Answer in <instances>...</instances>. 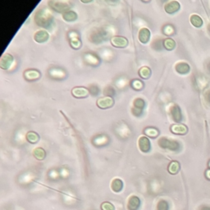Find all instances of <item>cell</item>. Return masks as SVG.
<instances>
[{
	"label": "cell",
	"instance_id": "obj_1",
	"mask_svg": "<svg viewBox=\"0 0 210 210\" xmlns=\"http://www.w3.org/2000/svg\"><path fill=\"white\" fill-rule=\"evenodd\" d=\"M53 17L52 14L46 8H41L34 15V21L38 26H41L43 28L49 27L52 23Z\"/></svg>",
	"mask_w": 210,
	"mask_h": 210
},
{
	"label": "cell",
	"instance_id": "obj_2",
	"mask_svg": "<svg viewBox=\"0 0 210 210\" xmlns=\"http://www.w3.org/2000/svg\"><path fill=\"white\" fill-rule=\"evenodd\" d=\"M48 5L52 8V10L58 12V13H66L69 11L70 8V3L66 1H55V0H50L48 2Z\"/></svg>",
	"mask_w": 210,
	"mask_h": 210
},
{
	"label": "cell",
	"instance_id": "obj_3",
	"mask_svg": "<svg viewBox=\"0 0 210 210\" xmlns=\"http://www.w3.org/2000/svg\"><path fill=\"white\" fill-rule=\"evenodd\" d=\"M158 144L163 149H167V150H172V151L178 150L179 148H180L178 142L167 139L166 137H162L158 139Z\"/></svg>",
	"mask_w": 210,
	"mask_h": 210
},
{
	"label": "cell",
	"instance_id": "obj_4",
	"mask_svg": "<svg viewBox=\"0 0 210 210\" xmlns=\"http://www.w3.org/2000/svg\"><path fill=\"white\" fill-rule=\"evenodd\" d=\"M145 108V102L141 98H137L133 101V108L131 112L136 117H139L143 113V110Z\"/></svg>",
	"mask_w": 210,
	"mask_h": 210
},
{
	"label": "cell",
	"instance_id": "obj_5",
	"mask_svg": "<svg viewBox=\"0 0 210 210\" xmlns=\"http://www.w3.org/2000/svg\"><path fill=\"white\" fill-rule=\"evenodd\" d=\"M96 104L101 109H108L114 105V100L110 96H105V97L100 98L96 101Z\"/></svg>",
	"mask_w": 210,
	"mask_h": 210
},
{
	"label": "cell",
	"instance_id": "obj_6",
	"mask_svg": "<svg viewBox=\"0 0 210 210\" xmlns=\"http://www.w3.org/2000/svg\"><path fill=\"white\" fill-rule=\"evenodd\" d=\"M128 39L126 37L116 35L111 38V44L113 47L118 49H124L128 45Z\"/></svg>",
	"mask_w": 210,
	"mask_h": 210
},
{
	"label": "cell",
	"instance_id": "obj_7",
	"mask_svg": "<svg viewBox=\"0 0 210 210\" xmlns=\"http://www.w3.org/2000/svg\"><path fill=\"white\" fill-rule=\"evenodd\" d=\"M71 95L76 99H84L89 96V90L85 87L76 86L71 89Z\"/></svg>",
	"mask_w": 210,
	"mask_h": 210
},
{
	"label": "cell",
	"instance_id": "obj_8",
	"mask_svg": "<svg viewBox=\"0 0 210 210\" xmlns=\"http://www.w3.org/2000/svg\"><path fill=\"white\" fill-rule=\"evenodd\" d=\"M138 145L140 151L143 153H149L151 150V144L150 139L146 136H141L138 140Z\"/></svg>",
	"mask_w": 210,
	"mask_h": 210
},
{
	"label": "cell",
	"instance_id": "obj_9",
	"mask_svg": "<svg viewBox=\"0 0 210 210\" xmlns=\"http://www.w3.org/2000/svg\"><path fill=\"white\" fill-rule=\"evenodd\" d=\"M14 58L10 53H4L0 59V67L3 70H8L13 64Z\"/></svg>",
	"mask_w": 210,
	"mask_h": 210
},
{
	"label": "cell",
	"instance_id": "obj_10",
	"mask_svg": "<svg viewBox=\"0 0 210 210\" xmlns=\"http://www.w3.org/2000/svg\"><path fill=\"white\" fill-rule=\"evenodd\" d=\"M49 38V34L45 30L37 31L34 34V41L39 43V44H42V43H45L46 41H48Z\"/></svg>",
	"mask_w": 210,
	"mask_h": 210
},
{
	"label": "cell",
	"instance_id": "obj_11",
	"mask_svg": "<svg viewBox=\"0 0 210 210\" xmlns=\"http://www.w3.org/2000/svg\"><path fill=\"white\" fill-rule=\"evenodd\" d=\"M150 37H151V33H150V31L146 27H144V28H141V29L139 31V33H138V39H139V42L141 44H147L149 41H150Z\"/></svg>",
	"mask_w": 210,
	"mask_h": 210
},
{
	"label": "cell",
	"instance_id": "obj_12",
	"mask_svg": "<svg viewBox=\"0 0 210 210\" xmlns=\"http://www.w3.org/2000/svg\"><path fill=\"white\" fill-rule=\"evenodd\" d=\"M170 114L174 121L179 122L182 120V114H181V108L178 105L174 104L170 108Z\"/></svg>",
	"mask_w": 210,
	"mask_h": 210
},
{
	"label": "cell",
	"instance_id": "obj_13",
	"mask_svg": "<svg viewBox=\"0 0 210 210\" xmlns=\"http://www.w3.org/2000/svg\"><path fill=\"white\" fill-rule=\"evenodd\" d=\"M171 131L173 133V134L176 135H186L188 132V128L186 125H183V124H174V125H172L170 127Z\"/></svg>",
	"mask_w": 210,
	"mask_h": 210
},
{
	"label": "cell",
	"instance_id": "obj_14",
	"mask_svg": "<svg viewBox=\"0 0 210 210\" xmlns=\"http://www.w3.org/2000/svg\"><path fill=\"white\" fill-rule=\"evenodd\" d=\"M180 3L177 1H170L165 4L164 6V9H165L166 13L168 14H173V13L178 12L180 9Z\"/></svg>",
	"mask_w": 210,
	"mask_h": 210
},
{
	"label": "cell",
	"instance_id": "obj_15",
	"mask_svg": "<svg viewBox=\"0 0 210 210\" xmlns=\"http://www.w3.org/2000/svg\"><path fill=\"white\" fill-rule=\"evenodd\" d=\"M140 205V200L139 197L132 195L129 198L127 202V208L128 210H138Z\"/></svg>",
	"mask_w": 210,
	"mask_h": 210
},
{
	"label": "cell",
	"instance_id": "obj_16",
	"mask_svg": "<svg viewBox=\"0 0 210 210\" xmlns=\"http://www.w3.org/2000/svg\"><path fill=\"white\" fill-rule=\"evenodd\" d=\"M24 76L28 81H34V80H38L40 77V73H39V71H36V70L30 69V70L25 71Z\"/></svg>",
	"mask_w": 210,
	"mask_h": 210
},
{
	"label": "cell",
	"instance_id": "obj_17",
	"mask_svg": "<svg viewBox=\"0 0 210 210\" xmlns=\"http://www.w3.org/2000/svg\"><path fill=\"white\" fill-rule=\"evenodd\" d=\"M26 139L31 144H36L39 142L40 137L35 131H28L26 135Z\"/></svg>",
	"mask_w": 210,
	"mask_h": 210
},
{
	"label": "cell",
	"instance_id": "obj_18",
	"mask_svg": "<svg viewBox=\"0 0 210 210\" xmlns=\"http://www.w3.org/2000/svg\"><path fill=\"white\" fill-rule=\"evenodd\" d=\"M139 77L143 80H148L150 78V76L152 75V71L149 67H142L139 69L138 71Z\"/></svg>",
	"mask_w": 210,
	"mask_h": 210
},
{
	"label": "cell",
	"instance_id": "obj_19",
	"mask_svg": "<svg viewBox=\"0 0 210 210\" xmlns=\"http://www.w3.org/2000/svg\"><path fill=\"white\" fill-rule=\"evenodd\" d=\"M111 188L116 193L120 192L123 188V181H121V179L115 178L114 180H113L112 183H111Z\"/></svg>",
	"mask_w": 210,
	"mask_h": 210
},
{
	"label": "cell",
	"instance_id": "obj_20",
	"mask_svg": "<svg viewBox=\"0 0 210 210\" xmlns=\"http://www.w3.org/2000/svg\"><path fill=\"white\" fill-rule=\"evenodd\" d=\"M175 69L179 74H186L190 71V66L186 63H178L175 66Z\"/></svg>",
	"mask_w": 210,
	"mask_h": 210
},
{
	"label": "cell",
	"instance_id": "obj_21",
	"mask_svg": "<svg viewBox=\"0 0 210 210\" xmlns=\"http://www.w3.org/2000/svg\"><path fill=\"white\" fill-rule=\"evenodd\" d=\"M33 156L37 160H44L46 157V151L43 148L37 147L33 150Z\"/></svg>",
	"mask_w": 210,
	"mask_h": 210
},
{
	"label": "cell",
	"instance_id": "obj_22",
	"mask_svg": "<svg viewBox=\"0 0 210 210\" xmlns=\"http://www.w3.org/2000/svg\"><path fill=\"white\" fill-rule=\"evenodd\" d=\"M180 163L177 161H172L169 163V165L168 167V172L172 175H176L179 171H180Z\"/></svg>",
	"mask_w": 210,
	"mask_h": 210
},
{
	"label": "cell",
	"instance_id": "obj_23",
	"mask_svg": "<svg viewBox=\"0 0 210 210\" xmlns=\"http://www.w3.org/2000/svg\"><path fill=\"white\" fill-rule=\"evenodd\" d=\"M78 16L74 11H67L63 13V18L66 21H75L77 19Z\"/></svg>",
	"mask_w": 210,
	"mask_h": 210
},
{
	"label": "cell",
	"instance_id": "obj_24",
	"mask_svg": "<svg viewBox=\"0 0 210 210\" xmlns=\"http://www.w3.org/2000/svg\"><path fill=\"white\" fill-rule=\"evenodd\" d=\"M144 134L146 135L147 137H151L153 139H154L156 137H158V136L159 135V131L158 130L154 127H146V128L144 130Z\"/></svg>",
	"mask_w": 210,
	"mask_h": 210
},
{
	"label": "cell",
	"instance_id": "obj_25",
	"mask_svg": "<svg viewBox=\"0 0 210 210\" xmlns=\"http://www.w3.org/2000/svg\"><path fill=\"white\" fill-rule=\"evenodd\" d=\"M163 45V47L165 48L167 50H168V51L173 50L175 49V47H176V42L172 38H167V39H164Z\"/></svg>",
	"mask_w": 210,
	"mask_h": 210
},
{
	"label": "cell",
	"instance_id": "obj_26",
	"mask_svg": "<svg viewBox=\"0 0 210 210\" xmlns=\"http://www.w3.org/2000/svg\"><path fill=\"white\" fill-rule=\"evenodd\" d=\"M70 45H71V48H73L75 49H79L81 47L82 43L81 41V39H79V37L77 34H74V36L70 39Z\"/></svg>",
	"mask_w": 210,
	"mask_h": 210
},
{
	"label": "cell",
	"instance_id": "obj_27",
	"mask_svg": "<svg viewBox=\"0 0 210 210\" xmlns=\"http://www.w3.org/2000/svg\"><path fill=\"white\" fill-rule=\"evenodd\" d=\"M190 22H191V24L193 25L194 26H195V27H200V26H202L203 25V20L202 18L200 17V16H199L198 15H192L191 16H190Z\"/></svg>",
	"mask_w": 210,
	"mask_h": 210
},
{
	"label": "cell",
	"instance_id": "obj_28",
	"mask_svg": "<svg viewBox=\"0 0 210 210\" xmlns=\"http://www.w3.org/2000/svg\"><path fill=\"white\" fill-rule=\"evenodd\" d=\"M131 86L134 89H136V90H140V89H143L144 84H143V82H142L141 81L137 80V79H135V80H133V81L131 82Z\"/></svg>",
	"mask_w": 210,
	"mask_h": 210
},
{
	"label": "cell",
	"instance_id": "obj_29",
	"mask_svg": "<svg viewBox=\"0 0 210 210\" xmlns=\"http://www.w3.org/2000/svg\"><path fill=\"white\" fill-rule=\"evenodd\" d=\"M101 210H115V207L110 202H103L100 206Z\"/></svg>",
	"mask_w": 210,
	"mask_h": 210
},
{
	"label": "cell",
	"instance_id": "obj_30",
	"mask_svg": "<svg viewBox=\"0 0 210 210\" xmlns=\"http://www.w3.org/2000/svg\"><path fill=\"white\" fill-rule=\"evenodd\" d=\"M157 210H168V204L165 200H160L158 203Z\"/></svg>",
	"mask_w": 210,
	"mask_h": 210
},
{
	"label": "cell",
	"instance_id": "obj_31",
	"mask_svg": "<svg viewBox=\"0 0 210 210\" xmlns=\"http://www.w3.org/2000/svg\"><path fill=\"white\" fill-rule=\"evenodd\" d=\"M163 32H164V34H168V35L172 34L174 32L173 27L172 26H166L165 27L163 28Z\"/></svg>",
	"mask_w": 210,
	"mask_h": 210
},
{
	"label": "cell",
	"instance_id": "obj_32",
	"mask_svg": "<svg viewBox=\"0 0 210 210\" xmlns=\"http://www.w3.org/2000/svg\"><path fill=\"white\" fill-rule=\"evenodd\" d=\"M205 97H206V100L208 101V103L210 104V90L207 91V93L205 94Z\"/></svg>",
	"mask_w": 210,
	"mask_h": 210
},
{
	"label": "cell",
	"instance_id": "obj_33",
	"mask_svg": "<svg viewBox=\"0 0 210 210\" xmlns=\"http://www.w3.org/2000/svg\"><path fill=\"white\" fill-rule=\"evenodd\" d=\"M206 175H207L208 177V178H210V170H209V171H208L207 173H206Z\"/></svg>",
	"mask_w": 210,
	"mask_h": 210
},
{
	"label": "cell",
	"instance_id": "obj_34",
	"mask_svg": "<svg viewBox=\"0 0 210 210\" xmlns=\"http://www.w3.org/2000/svg\"><path fill=\"white\" fill-rule=\"evenodd\" d=\"M202 210H210V208H206V207H205L204 208H203Z\"/></svg>",
	"mask_w": 210,
	"mask_h": 210
},
{
	"label": "cell",
	"instance_id": "obj_35",
	"mask_svg": "<svg viewBox=\"0 0 210 210\" xmlns=\"http://www.w3.org/2000/svg\"><path fill=\"white\" fill-rule=\"evenodd\" d=\"M208 71H210V63H208Z\"/></svg>",
	"mask_w": 210,
	"mask_h": 210
},
{
	"label": "cell",
	"instance_id": "obj_36",
	"mask_svg": "<svg viewBox=\"0 0 210 210\" xmlns=\"http://www.w3.org/2000/svg\"><path fill=\"white\" fill-rule=\"evenodd\" d=\"M208 31H209V32H210V25H209V26H208Z\"/></svg>",
	"mask_w": 210,
	"mask_h": 210
},
{
	"label": "cell",
	"instance_id": "obj_37",
	"mask_svg": "<svg viewBox=\"0 0 210 210\" xmlns=\"http://www.w3.org/2000/svg\"><path fill=\"white\" fill-rule=\"evenodd\" d=\"M209 166H210V163H209Z\"/></svg>",
	"mask_w": 210,
	"mask_h": 210
}]
</instances>
